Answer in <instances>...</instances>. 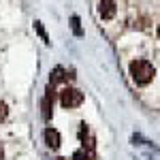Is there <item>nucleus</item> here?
<instances>
[{
  "mask_svg": "<svg viewBox=\"0 0 160 160\" xmlns=\"http://www.w3.org/2000/svg\"><path fill=\"white\" fill-rule=\"evenodd\" d=\"M0 160H2V148H0Z\"/></svg>",
  "mask_w": 160,
  "mask_h": 160,
  "instance_id": "obj_12",
  "label": "nucleus"
},
{
  "mask_svg": "<svg viewBox=\"0 0 160 160\" xmlns=\"http://www.w3.org/2000/svg\"><path fill=\"white\" fill-rule=\"evenodd\" d=\"M45 143L49 149H58L60 148V132L56 128H47L45 130Z\"/></svg>",
  "mask_w": 160,
  "mask_h": 160,
  "instance_id": "obj_4",
  "label": "nucleus"
},
{
  "mask_svg": "<svg viewBox=\"0 0 160 160\" xmlns=\"http://www.w3.org/2000/svg\"><path fill=\"white\" fill-rule=\"evenodd\" d=\"M73 160H92V154L86 152V149H79V152H75Z\"/></svg>",
  "mask_w": 160,
  "mask_h": 160,
  "instance_id": "obj_9",
  "label": "nucleus"
},
{
  "mask_svg": "<svg viewBox=\"0 0 160 160\" xmlns=\"http://www.w3.org/2000/svg\"><path fill=\"white\" fill-rule=\"evenodd\" d=\"M60 102L64 109H75L83 102V92L77 90V88H64L62 90V96H60Z\"/></svg>",
  "mask_w": 160,
  "mask_h": 160,
  "instance_id": "obj_2",
  "label": "nucleus"
},
{
  "mask_svg": "<svg viewBox=\"0 0 160 160\" xmlns=\"http://www.w3.org/2000/svg\"><path fill=\"white\" fill-rule=\"evenodd\" d=\"M7 115H9L7 105H4V102H0V122H4V120H7Z\"/></svg>",
  "mask_w": 160,
  "mask_h": 160,
  "instance_id": "obj_10",
  "label": "nucleus"
},
{
  "mask_svg": "<svg viewBox=\"0 0 160 160\" xmlns=\"http://www.w3.org/2000/svg\"><path fill=\"white\" fill-rule=\"evenodd\" d=\"M71 26H73V32L77 37H83V30H81V22H79V17L73 15V19H71Z\"/></svg>",
  "mask_w": 160,
  "mask_h": 160,
  "instance_id": "obj_8",
  "label": "nucleus"
},
{
  "mask_svg": "<svg viewBox=\"0 0 160 160\" xmlns=\"http://www.w3.org/2000/svg\"><path fill=\"white\" fill-rule=\"evenodd\" d=\"M51 105H53V94H51V88L45 94V100H43V120H49L51 118Z\"/></svg>",
  "mask_w": 160,
  "mask_h": 160,
  "instance_id": "obj_5",
  "label": "nucleus"
},
{
  "mask_svg": "<svg viewBox=\"0 0 160 160\" xmlns=\"http://www.w3.org/2000/svg\"><path fill=\"white\" fill-rule=\"evenodd\" d=\"M156 32H158V38H160V24H158V30H156Z\"/></svg>",
  "mask_w": 160,
  "mask_h": 160,
  "instance_id": "obj_11",
  "label": "nucleus"
},
{
  "mask_svg": "<svg viewBox=\"0 0 160 160\" xmlns=\"http://www.w3.org/2000/svg\"><path fill=\"white\" fill-rule=\"evenodd\" d=\"M68 79V73L64 71V68H53V73H51V83H58V81H66Z\"/></svg>",
  "mask_w": 160,
  "mask_h": 160,
  "instance_id": "obj_6",
  "label": "nucleus"
},
{
  "mask_svg": "<svg viewBox=\"0 0 160 160\" xmlns=\"http://www.w3.org/2000/svg\"><path fill=\"white\" fill-rule=\"evenodd\" d=\"M98 13H100L102 19H113L115 13H118L115 0H100V2H98Z\"/></svg>",
  "mask_w": 160,
  "mask_h": 160,
  "instance_id": "obj_3",
  "label": "nucleus"
},
{
  "mask_svg": "<svg viewBox=\"0 0 160 160\" xmlns=\"http://www.w3.org/2000/svg\"><path fill=\"white\" fill-rule=\"evenodd\" d=\"M128 71H130L132 81L139 83V86L149 83L152 77H154V66H152L148 60H132V62H130V66H128Z\"/></svg>",
  "mask_w": 160,
  "mask_h": 160,
  "instance_id": "obj_1",
  "label": "nucleus"
},
{
  "mask_svg": "<svg viewBox=\"0 0 160 160\" xmlns=\"http://www.w3.org/2000/svg\"><path fill=\"white\" fill-rule=\"evenodd\" d=\"M34 30L38 32V37L43 38V43H45V45H49V37H47V32H45V28L41 26V22H34Z\"/></svg>",
  "mask_w": 160,
  "mask_h": 160,
  "instance_id": "obj_7",
  "label": "nucleus"
}]
</instances>
